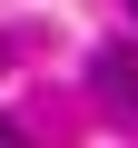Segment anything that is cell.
Segmentation results:
<instances>
[{"instance_id":"cell-1","label":"cell","mask_w":138,"mask_h":148,"mask_svg":"<svg viewBox=\"0 0 138 148\" xmlns=\"http://www.w3.org/2000/svg\"><path fill=\"white\" fill-rule=\"evenodd\" d=\"M89 79H99L109 109H138V59H128V49H99V59H89Z\"/></svg>"},{"instance_id":"cell-2","label":"cell","mask_w":138,"mask_h":148,"mask_svg":"<svg viewBox=\"0 0 138 148\" xmlns=\"http://www.w3.org/2000/svg\"><path fill=\"white\" fill-rule=\"evenodd\" d=\"M0 148H30V138H20V128H10V119H0Z\"/></svg>"}]
</instances>
